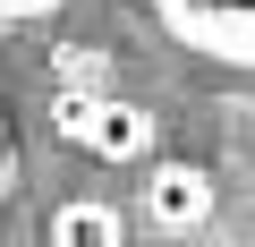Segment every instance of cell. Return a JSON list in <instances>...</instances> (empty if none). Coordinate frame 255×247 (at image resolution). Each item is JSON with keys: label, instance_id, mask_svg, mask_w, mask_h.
Wrapping results in <instances>:
<instances>
[{"label": "cell", "instance_id": "6da1fadb", "mask_svg": "<svg viewBox=\"0 0 255 247\" xmlns=\"http://www.w3.org/2000/svg\"><path fill=\"white\" fill-rule=\"evenodd\" d=\"M136 9H145L170 43H187V51L255 77V0H136Z\"/></svg>", "mask_w": 255, "mask_h": 247}, {"label": "cell", "instance_id": "7a4b0ae2", "mask_svg": "<svg viewBox=\"0 0 255 247\" xmlns=\"http://www.w3.org/2000/svg\"><path fill=\"white\" fill-rule=\"evenodd\" d=\"M51 128L68 145H85L94 162H145L153 154V111L145 102H119V94H60L51 102Z\"/></svg>", "mask_w": 255, "mask_h": 247}, {"label": "cell", "instance_id": "3957f363", "mask_svg": "<svg viewBox=\"0 0 255 247\" xmlns=\"http://www.w3.org/2000/svg\"><path fill=\"white\" fill-rule=\"evenodd\" d=\"M136 205H145V222L162 239H187V230L213 222V171L204 162H153L145 188H136Z\"/></svg>", "mask_w": 255, "mask_h": 247}, {"label": "cell", "instance_id": "277c9868", "mask_svg": "<svg viewBox=\"0 0 255 247\" xmlns=\"http://www.w3.org/2000/svg\"><path fill=\"white\" fill-rule=\"evenodd\" d=\"M51 247H128V213L111 196H60L51 222H43Z\"/></svg>", "mask_w": 255, "mask_h": 247}, {"label": "cell", "instance_id": "5b68a950", "mask_svg": "<svg viewBox=\"0 0 255 247\" xmlns=\"http://www.w3.org/2000/svg\"><path fill=\"white\" fill-rule=\"evenodd\" d=\"M17 179H26V154L9 137V119H0V196H17Z\"/></svg>", "mask_w": 255, "mask_h": 247}, {"label": "cell", "instance_id": "8992f818", "mask_svg": "<svg viewBox=\"0 0 255 247\" xmlns=\"http://www.w3.org/2000/svg\"><path fill=\"white\" fill-rule=\"evenodd\" d=\"M60 9V0H0V17H9V26H34V17H51Z\"/></svg>", "mask_w": 255, "mask_h": 247}]
</instances>
